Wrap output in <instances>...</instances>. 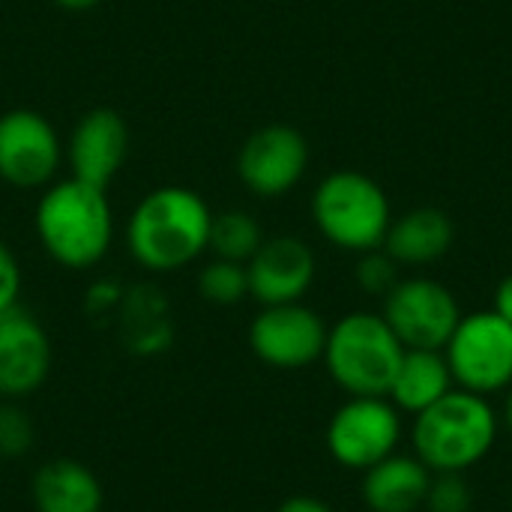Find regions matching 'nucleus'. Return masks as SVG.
Listing matches in <instances>:
<instances>
[{"instance_id":"1","label":"nucleus","mask_w":512,"mask_h":512,"mask_svg":"<svg viewBox=\"0 0 512 512\" xmlns=\"http://www.w3.org/2000/svg\"><path fill=\"white\" fill-rule=\"evenodd\" d=\"M213 210L189 186L150 189L126 219V252L147 273H177L210 246Z\"/></svg>"},{"instance_id":"2","label":"nucleus","mask_w":512,"mask_h":512,"mask_svg":"<svg viewBox=\"0 0 512 512\" xmlns=\"http://www.w3.org/2000/svg\"><path fill=\"white\" fill-rule=\"evenodd\" d=\"M42 252L63 270H93L114 246V207L108 189L63 177L42 189L33 210Z\"/></svg>"},{"instance_id":"3","label":"nucleus","mask_w":512,"mask_h":512,"mask_svg":"<svg viewBox=\"0 0 512 512\" xmlns=\"http://www.w3.org/2000/svg\"><path fill=\"white\" fill-rule=\"evenodd\" d=\"M501 435L492 399L453 387L411 423V453L432 474H468L489 459Z\"/></svg>"},{"instance_id":"4","label":"nucleus","mask_w":512,"mask_h":512,"mask_svg":"<svg viewBox=\"0 0 512 512\" xmlns=\"http://www.w3.org/2000/svg\"><path fill=\"white\" fill-rule=\"evenodd\" d=\"M405 345L396 339L381 312H348L327 327L324 369L348 396H387Z\"/></svg>"},{"instance_id":"5","label":"nucleus","mask_w":512,"mask_h":512,"mask_svg":"<svg viewBox=\"0 0 512 512\" xmlns=\"http://www.w3.org/2000/svg\"><path fill=\"white\" fill-rule=\"evenodd\" d=\"M309 207L318 234L330 246L354 255L381 249L387 228L393 222V210L384 186L354 168L327 174L315 186Z\"/></svg>"},{"instance_id":"6","label":"nucleus","mask_w":512,"mask_h":512,"mask_svg":"<svg viewBox=\"0 0 512 512\" xmlns=\"http://www.w3.org/2000/svg\"><path fill=\"white\" fill-rule=\"evenodd\" d=\"M453 384L477 396H498L512 387V324L495 309L462 315L444 345Z\"/></svg>"},{"instance_id":"7","label":"nucleus","mask_w":512,"mask_h":512,"mask_svg":"<svg viewBox=\"0 0 512 512\" xmlns=\"http://www.w3.org/2000/svg\"><path fill=\"white\" fill-rule=\"evenodd\" d=\"M405 414L387 396H348L324 429L330 459L345 471H369L399 453Z\"/></svg>"},{"instance_id":"8","label":"nucleus","mask_w":512,"mask_h":512,"mask_svg":"<svg viewBox=\"0 0 512 512\" xmlns=\"http://www.w3.org/2000/svg\"><path fill=\"white\" fill-rule=\"evenodd\" d=\"M381 315L408 351H444L462 321L456 294L432 276L399 279L384 297Z\"/></svg>"},{"instance_id":"9","label":"nucleus","mask_w":512,"mask_h":512,"mask_svg":"<svg viewBox=\"0 0 512 512\" xmlns=\"http://www.w3.org/2000/svg\"><path fill=\"white\" fill-rule=\"evenodd\" d=\"M63 168V138L54 123L33 108L0 114V180L12 189L42 192Z\"/></svg>"},{"instance_id":"10","label":"nucleus","mask_w":512,"mask_h":512,"mask_svg":"<svg viewBox=\"0 0 512 512\" xmlns=\"http://www.w3.org/2000/svg\"><path fill=\"white\" fill-rule=\"evenodd\" d=\"M327 324L324 318L300 303L261 306L249 324V348L252 354L279 372L309 369L324 357Z\"/></svg>"},{"instance_id":"11","label":"nucleus","mask_w":512,"mask_h":512,"mask_svg":"<svg viewBox=\"0 0 512 512\" xmlns=\"http://www.w3.org/2000/svg\"><path fill=\"white\" fill-rule=\"evenodd\" d=\"M309 168L306 135L288 123H267L255 129L237 153L240 183L264 201L282 198L300 186Z\"/></svg>"},{"instance_id":"12","label":"nucleus","mask_w":512,"mask_h":512,"mask_svg":"<svg viewBox=\"0 0 512 512\" xmlns=\"http://www.w3.org/2000/svg\"><path fill=\"white\" fill-rule=\"evenodd\" d=\"M129 123L117 108L99 105L84 111L63 141L69 177L108 189L129 159Z\"/></svg>"},{"instance_id":"13","label":"nucleus","mask_w":512,"mask_h":512,"mask_svg":"<svg viewBox=\"0 0 512 512\" xmlns=\"http://www.w3.org/2000/svg\"><path fill=\"white\" fill-rule=\"evenodd\" d=\"M54 363L51 336L42 321L15 306L0 315V399L18 402L36 393Z\"/></svg>"},{"instance_id":"14","label":"nucleus","mask_w":512,"mask_h":512,"mask_svg":"<svg viewBox=\"0 0 512 512\" xmlns=\"http://www.w3.org/2000/svg\"><path fill=\"white\" fill-rule=\"evenodd\" d=\"M318 261L306 240L294 234L264 237L258 252L246 264L249 297L258 306L300 303L315 285Z\"/></svg>"},{"instance_id":"15","label":"nucleus","mask_w":512,"mask_h":512,"mask_svg":"<svg viewBox=\"0 0 512 512\" xmlns=\"http://www.w3.org/2000/svg\"><path fill=\"white\" fill-rule=\"evenodd\" d=\"M432 471L414 453H393L363 471L360 498L369 512H420L432 486Z\"/></svg>"},{"instance_id":"16","label":"nucleus","mask_w":512,"mask_h":512,"mask_svg":"<svg viewBox=\"0 0 512 512\" xmlns=\"http://www.w3.org/2000/svg\"><path fill=\"white\" fill-rule=\"evenodd\" d=\"M453 240L456 228L444 210L414 207L390 222L381 249L399 267H429L453 249Z\"/></svg>"},{"instance_id":"17","label":"nucleus","mask_w":512,"mask_h":512,"mask_svg":"<svg viewBox=\"0 0 512 512\" xmlns=\"http://www.w3.org/2000/svg\"><path fill=\"white\" fill-rule=\"evenodd\" d=\"M30 495L36 512H105L99 477L75 459H51L39 465Z\"/></svg>"},{"instance_id":"18","label":"nucleus","mask_w":512,"mask_h":512,"mask_svg":"<svg viewBox=\"0 0 512 512\" xmlns=\"http://www.w3.org/2000/svg\"><path fill=\"white\" fill-rule=\"evenodd\" d=\"M453 375L444 360V351H408L399 363L387 399L408 417L423 414L453 390Z\"/></svg>"},{"instance_id":"19","label":"nucleus","mask_w":512,"mask_h":512,"mask_svg":"<svg viewBox=\"0 0 512 512\" xmlns=\"http://www.w3.org/2000/svg\"><path fill=\"white\" fill-rule=\"evenodd\" d=\"M261 243H264V231H261L258 219L252 213H246V210L213 213L210 246H207V252L213 258L234 261V264H249V258L258 252Z\"/></svg>"},{"instance_id":"20","label":"nucleus","mask_w":512,"mask_h":512,"mask_svg":"<svg viewBox=\"0 0 512 512\" xmlns=\"http://www.w3.org/2000/svg\"><path fill=\"white\" fill-rule=\"evenodd\" d=\"M198 294L210 306H237L249 297V276L246 264L213 258L198 273Z\"/></svg>"},{"instance_id":"21","label":"nucleus","mask_w":512,"mask_h":512,"mask_svg":"<svg viewBox=\"0 0 512 512\" xmlns=\"http://www.w3.org/2000/svg\"><path fill=\"white\" fill-rule=\"evenodd\" d=\"M399 270H402V267H399L384 249H369V252H363V255L357 258L354 279H357V285H360L363 294L381 297V300H384V297L396 288V282L402 279Z\"/></svg>"},{"instance_id":"22","label":"nucleus","mask_w":512,"mask_h":512,"mask_svg":"<svg viewBox=\"0 0 512 512\" xmlns=\"http://www.w3.org/2000/svg\"><path fill=\"white\" fill-rule=\"evenodd\" d=\"M36 441V429L33 420L27 417V411H21L15 402H0V456L3 459H18L24 453H30Z\"/></svg>"},{"instance_id":"23","label":"nucleus","mask_w":512,"mask_h":512,"mask_svg":"<svg viewBox=\"0 0 512 512\" xmlns=\"http://www.w3.org/2000/svg\"><path fill=\"white\" fill-rule=\"evenodd\" d=\"M426 512H471L474 510V489L465 480V474H435L429 495H426Z\"/></svg>"},{"instance_id":"24","label":"nucleus","mask_w":512,"mask_h":512,"mask_svg":"<svg viewBox=\"0 0 512 512\" xmlns=\"http://www.w3.org/2000/svg\"><path fill=\"white\" fill-rule=\"evenodd\" d=\"M21 285H24L21 264H18L15 252L0 240V315L18 306V300H21Z\"/></svg>"},{"instance_id":"25","label":"nucleus","mask_w":512,"mask_h":512,"mask_svg":"<svg viewBox=\"0 0 512 512\" xmlns=\"http://www.w3.org/2000/svg\"><path fill=\"white\" fill-rule=\"evenodd\" d=\"M276 512H336L327 501H321V498H315V495H291V498H285Z\"/></svg>"},{"instance_id":"26","label":"nucleus","mask_w":512,"mask_h":512,"mask_svg":"<svg viewBox=\"0 0 512 512\" xmlns=\"http://www.w3.org/2000/svg\"><path fill=\"white\" fill-rule=\"evenodd\" d=\"M492 309L504 318V321H510L512 324V273H507L501 282H498V288H495V303H492Z\"/></svg>"},{"instance_id":"27","label":"nucleus","mask_w":512,"mask_h":512,"mask_svg":"<svg viewBox=\"0 0 512 512\" xmlns=\"http://www.w3.org/2000/svg\"><path fill=\"white\" fill-rule=\"evenodd\" d=\"M54 3L66 12H87V9H96L102 0H54Z\"/></svg>"},{"instance_id":"28","label":"nucleus","mask_w":512,"mask_h":512,"mask_svg":"<svg viewBox=\"0 0 512 512\" xmlns=\"http://www.w3.org/2000/svg\"><path fill=\"white\" fill-rule=\"evenodd\" d=\"M501 423L512 432V387L504 393V417H501Z\"/></svg>"},{"instance_id":"29","label":"nucleus","mask_w":512,"mask_h":512,"mask_svg":"<svg viewBox=\"0 0 512 512\" xmlns=\"http://www.w3.org/2000/svg\"><path fill=\"white\" fill-rule=\"evenodd\" d=\"M510 512H512V492H510Z\"/></svg>"}]
</instances>
